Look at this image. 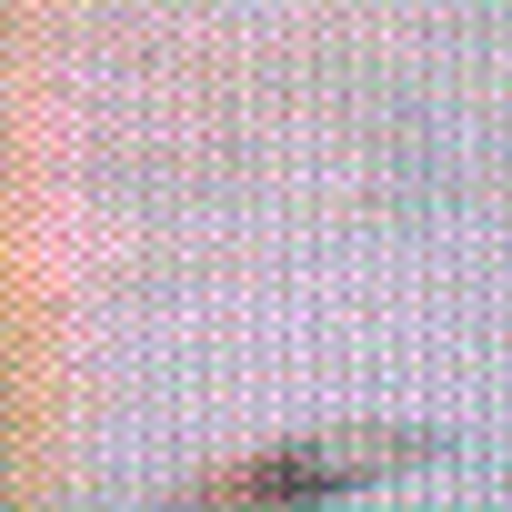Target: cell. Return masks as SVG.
<instances>
[{
    "mask_svg": "<svg viewBox=\"0 0 512 512\" xmlns=\"http://www.w3.org/2000/svg\"><path fill=\"white\" fill-rule=\"evenodd\" d=\"M432 432H332V442H292V452H262V462H241V472H211L191 502L171 512H302L322 492H352L392 462H422Z\"/></svg>",
    "mask_w": 512,
    "mask_h": 512,
    "instance_id": "obj_1",
    "label": "cell"
}]
</instances>
